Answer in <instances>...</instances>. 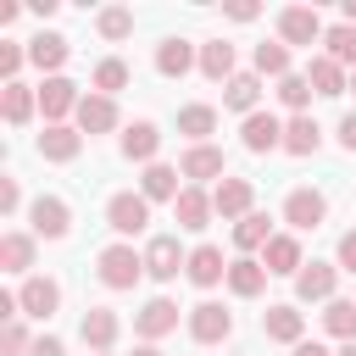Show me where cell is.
<instances>
[{
    "instance_id": "obj_1",
    "label": "cell",
    "mask_w": 356,
    "mask_h": 356,
    "mask_svg": "<svg viewBox=\"0 0 356 356\" xmlns=\"http://www.w3.org/2000/svg\"><path fill=\"white\" fill-rule=\"evenodd\" d=\"M95 273H100L106 289H134V284L145 278V256H139L134 245H106V250L95 256Z\"/></svg>"
},
{
    "instance_id": "obj_2",
    "label": "cell",
    "mask_w": 356,
    "mask_h": 356,
    "mask_svg": "<svg viewBox=\"0 0 356 356\" xmlns=\"http://www.w3.org/2000/svg\"><path fill=\"white\" fill-rule=\"evenodd\" d=\"M323 17H317V6H284L278 11V39L284 44H323Z\"/></svg>"
},
{
    "instance_id": "obj_3",
    "label": "cell",
    "mask_w": 356,
    "mask_h": 356,
    "mask_svg": "<svg viewBox=\"0 0 356 356\" xmlns=\"http://www.w3.org/2000/svg\"><path fill=\"white\" fill-rule=\"evenodd\" d=\"M28 222H33V239H67L72 211H67V200H61V195H39V200L28 206Z\"/></svg>"
},
{
    "instance_id": "obj_4",
    "label": "cell",
    "mask_w": 356,
    "mask_h": 356,
    "mask_svg": "<svg viewBox=\"0 0 356 356\" xmlns=\"http://www.w3.org/2000/svg\"><path fill=\"white\" fill-rule=\"evenodd\" d=\"M239 145H245L250 156L284 150V122H278L273 111H250V117H245V128H239Z\"/></svg>"
},
{
    "instance_id": "obj_5",
    "label": "cell",
    "mask_w": 356,
    "mask_h": 356,
    "mask_svg": "<svg viewBox=\"0 0 356 356\" xmlns=\"http://www.w3.org/2000/svg\"><path fill=\"white\" fill-rule=\"evenodd\" d=\"M106 222H111L117 234H145V222H150V200L134 195V189H122V195L106 200Z\"/></svg>"
},
{
    "instance_id": "obj_6",
    "label": "cell",
    "mask_w": 356,
    "mask_h": 356,
    "mask_svg": "<svg viewBox=\"0 0 356 356\" xmlns=\"http://www.w3.org/2000/svg\"><path fill=\"white\" fill-rule=\"evenodd\" d=\"M178 267H189V256L178 250V239H172V234H156V239L145 245V273H150L156 284H172V278H178Z\"/></svg>"
},
{
    "instance_id": "obj_7",
    "label": "cell",
    "mask_w": 356,
    "mask_h": 356,
    "mask_svg": "<svg viewBox=\"0 0 356 356\" xmlns=\"http://www.w3.org/2000/svg\"><path fill=\"white\" fill-rule=\"evenodd\" d=\"M17 306H22V317L50 323V317H56V306H61V284H56V278H22Z\"/></svg>"
},
{
    "instance_id": "obj_8",
    "label": "cell",
    "mask_w": 356,
    "mask_h": 356,
    "mask_svg": "<svg viewBox=\"0 0 356 356\" xmlns=\"http://www.w3.org/2000/svg\"><path fill=\"white\" fill-rule=\"evenodd\" d=\"M178 328V306L167 300V295H156V300H145L139 312H134V334L145 339V345H156L161 334H172Z\"/></svg>"
},
{
    "instance_id": "obj_9",
    "label": "cell",
    "mask_w": 356,
    "mask_h": 356,
    "mask_svg": "<svg viewBox=\"0 0 356 356\" xmlns=\"http://www.w3.org/2000/svg\"><path fill=\"white\" fill-rule=\"evenodd\" d=\"M78 100H83V95H78V83H72V78H61V72H56V78H44V83H39V111H44V128H50V122H61L67 111H78Z\"/></svg>"
},
{
    "instance_id": "obj_10",
    "label": "cell",
    "mask_w": 356,
    "mask_h": 356,
    "mask_svg": "<svg viewBox=\"0 0 356 356\" xmlns=\"http://www.w3.org/2000/svg\"><path fill=\"white\" fill-rule=\"evenodd\" d=\"M189 334H195L200 345H222V339L234 334V312H222L217 300H200V306L189 312Z\"/></svg>"
},
{
    "instance_id": "obj_11",
    "label": "cell",
    "mask_w": 356,
    "mask_h": 356,
    "mask_svg": "<svg viewBox=\"0 0 356 356\" xmlns=\"http://www.w3.org/2000/svg\"><path fill=\"white\" fill-rule=\"evenodd\" d=\"M78 334H83V345L100 356V350H111V345H117V334H122V317H117L111 306H89V312H83V323H78Z\"/></svg>"
},
{
    "instance_id": "obj_12",
    "label": "cell",
    "mask_w": 356,
    "mask_h": 356,
    "mask_svg": "<svg viewBox=\"0 0 356 356\" xmlns=\"http://www.w3.org/2000/svg\"><path fill=\"white\" fill-rule=\"evenodd\" d=\"M172 217H178V228H189V234H200L211 217H217V206H211V195L200 189V184H184V195L172 200Z\"/></svg>"
},
{
    "instance_id": "obj_13",
    "label": "cell",
    "mask_w": 356,
    "mask_h": 356,
    "mask_svg": "<svg viewBox=\"0 0 356 356\" xmlns=\"http://www.w3.org/2000/svg\"><path fill=\"white\" fill-rule=\"evenodd\" d=\"M334 284H339L334 261H306L295 273V300H334Z\"/></svg>"
},
{
    "instance_id": "obj_14",
    "label": "cell",
    "mask_w": 356,
    "mask_h": 356,
    "mask_svg": "<svg viewBox=\"0 0 356 356\" xmlns=\"http://www.w3.org/2000/svg\"><path fill=\"white\" fill-rule=\"evenodd\" d=\"M250 200H256V184L250 178H222L217 189H211V206H217V217H250Z\"/></svg>"
},
{
    "instance_id": "obj_15",
    "label": "cell",
    "mask_w": 356,
    "mask_h": 356,
    "mask_svg": "<svg viewBox=\"0 0 356 356\" xmlns=\"http://www.w3.org/2000/svg\"><path fill=\"white\" fill-rule=\"evenodd\" d=\"M261 267L273 273V278H295L306 261H300V239L295 234H273L267 239V250H261Z\"/></svg>"
},
{
    "instance_id": "obj_16",
    "label": "cell",
    "mask_w": 356,
    "mask_h": 356,
    "mask_svg": "<svg viewBox=\"0 0 356 356\" xmlns=\"http://www.w3.org/2000/svg\"><path fill=\"white\" fill-rule=\"evenodd\" d=\"M72 117H78V134H111L117 128V100L111 95H83Z\"/></svg>"
},
{
    "instance_id": "obj_17",
    "label": "cell",
    "mask_w": 356,
    "mask_h": 356,
    "mask_svg": "<svg viewBox=\"0 0 356 356\" xmlns=\"http://www.w3.org/2000/svg\"><path fill=\"white\" fill-rule=\"evenodd\" d=\"M222 167H228V161H222V150H217V145H189V150H184V161H178V172H184V178H195V184H206V178H217V184H222V178H228Z\"/></svg>"
},
{
    "instance_id": "obj_18",
    "label": "cell",
    "mask_w": 356,
    "mask_h": 356,
    "mask_svg": "<svg viewBox=\"0 0 356 356\" xmlns=\"http://www.w3.org/2000/svg\"><path fill=\"white\" fill-rule=\"evenodd\" d=\"M323 211H328V200H323L317 189H289V200H284V222H289V228H300V234H306V228H317V222H323Z\"/></svg>"
},
{
    "instance_id": "obj_19",
    "label": "cell",
    "mask_w": 356,
    "mask_h": 356,
    "mask_svg": "<svg viewBox=\"0 0 356 356\" xmlns=\"http://www.w3.org/2000/svg\"><path fill=\"white\" fill-rule=\"evenodd\" d=\"M184 273H189V284H200V289H217V284L228 278V261H222V250H217V245H195Z\"/></svg>"
},
{
    "instance_id": "obj_20",
    "label": "cell",
    "mask_w": 356,
    "mask_h": 356,
    "mask_svg": "<svg viewBox=\"0 0 356 356\" xmlns=\"http://www.w3.org/2000/svg\"><path fill=\"white\" fill-rule=\"evenodd\" d=\"M189 67H200V56H195V44H189V39H178V33H172V39H161V44H156V72H161V78H184Z\"/></svg>"
},
{
    "instance_id": "obj_21",
    "label": "cell",
    "mask_w": 356,
    "mask_h": 356,
    "mask_svg": "<svg viewBox=\"0 0 356 356\" xmlns=\"http://www.w3.org/2000/svg\"><path fill=\"white\" fill-rule=\"evenodd\" d=\"M78 150H83V134L67 128V122H50V128L39 134V156H44V161H78Z\"/></svg>"
},
{
    "instance_id": "obj_22",
    "label": "cell",
    "mask_w": 356,
    "mask_h": 356,
    "mask_svg": "<svg viewBox=\"0 0 356 356\" xmlns=\"http://www.w3.org/2000/svg\"><path fill=\"white\" fill-rule=\"evenodd\" d=\"M178 178H184L178 167L150 161V167H145V178H139V195H145L150 206H156V200H178V195H184V184H178Z\"/></svg>"
},
{
    "instance_id": "obj_23",
    "label": "cell",
    "mask_w": 356,
    "mask_h": 356,
    "mask_svg": "<svg viewBox=\"0 0 356 356\" xmlns=\"http://www.w3.org/2000/svg\"><path fill=\"white\" fill-rule=\"evenodd\" d=\"M267 278H273V273H267L256 256H234V261H228V289H234L239 300L261 295V289H267Z\"/></svg>"
},
{
    "instance_id": "obj_24",
    "label": "cell",
    "mask_w": 356,
    "mask_h": 356,
    "mask_svg": "<svg viewBox=\"0 0 356 356\" xmlns=\"http://www.w3.org/2000/svg\"><path fill=\"white\" fill-rule=\"evenodd\" d=\"M261 334H267V339H278V345H300L306 317H300L295 306H267V312H261Z\"/></svg>"
},
{
    "instance_id": "obj_25",
    "label": "cell",
    "mask_w": 356,
    "mask_h": 356,
    "mask_svg": "<svg viewBox=\"0 0 356 356\" xmlns=\"http://www.w3.org/2000/svg\"><path fill=\"white\" fill-rule=\"evenodd\" d=\"M67 56H72V44H67L61 33H33V39H28V61H33L39 72H50V78H56V67H61Z\"/></svg>"
},
{
    "instance_id": "obj_26",
    "label": "cell",
    "mask_w": 356,
    "mask_h": 356,
    "mask_svg": "<svg viewBox=\"0 0 356 356\" xmlns=\"http://www.w3.org/2000/svg\"><path fill=\"white\" fill-rule=\"evenodd\" d=\"M306 83H312V95H328V100L350 89L345 67H339V61H328V56H312V67H306Z\"/></svg>"
},
{
    "instance_id": "obj_27",
    "label": "cell",
    "mask_w": 356,
    "mask_h": 356,
    "mask_svg": "<svg viewBox=\"0 0 356 356\" xmlns=\"http://www.w3.org/2000/svg\"><path fill=\"white\" fill-rule=\"evenodd\" d=\"M256 100H261V78H256V67H250V72H234V78L222 83V106H228V111H245V117H250Z\"/></svg>"
},
{
    "instance_id": "obj_28",
    "label": "cell",
    "mask_w": 356,
    "mask_h": 356,
    "mask_svg": "<svg viewBox=\"0 0 356 356\" xmlns=\"http://www.w3.org/2000/svg\"><path fill=\"white\" fill-rule=\"evenodd\" d=\"M33 111H39V89H28V83H6V89H0V117H6L11 128H22Z\"/></svg>"
},
{
    "instance_id": "obj_29",
    "label": "cell",
    "mask_w": 356,
    "mask_h": 356,
    "mask_svg": "<svg viewBox=\"0 0 356 356\" xmlns=\"http://www.w3.org/2000/svg\"><path fill=\"white\" fill-rule=\"evenodd\" d=\"M200 72H206L211 83H228V78H234V44H228V39H206V44H200Z\"/></svg>"
},
{
    "instance_id": "obj_30",
    "label": "cell",
    "mask_w": 356,
    "mask_h": 356,
    "mask_svg": "<svg viewBox=\"0 0 356 356\" xmlns=\"http://www.w3.org/2000/svg\"><path fill=\"white\" fill-rule=\"evenodd\" d=\"M156 150H161V128L156 122H134L122 134V156L128 161H156Z\"/></svg>"
},
{
    "instance_id": "obj_31",
    "label": "cell",
    "mask_w": 356,
    "mask_h": 356,
    "mask_svg": "<svg viewBox=\"0 0 356 356\" xmlns=\"http://www.w3.org/2000/svg\"><path fill=\"white\" fill-rule=\"evenodd\" d=\"M317 145H323V128H317L312 117H289V122H284V150H289V156H312Z\"/></svg>"
},
{
    "instance_id": "obj_32",
    "label": "cell",
    "mask_w": 356,
    "mask_h": 356,
    "mask_svg": "<svg viewBox=\"0 0 356 356\" xmlns=\"http://www.w3.org/2000/svg\"><path fill=\"white\" fill-rule=\"evenodd\" d=\"M267 239H273V222H267V211H250V217H239L234 222V245L250 256V250H267Z\"/></svg>"
},
{
    "instance_id": "obj_33",
    "label": "cell",
    "mask_w": 356,
    "mask_h": 356,
    "mask_svg": "<svg viewBox=\"0 0 356 356\" xmlns=\"http://www.w3.org/2000/svg\"><path fill=\"white\" fill-rule=\"evenodd\" d=\"M256 78H289V44L284 39H261L256 44Z\"/></svg>"
},
{
    "instance_id": "obj_34",
    "label": "cell",
    "mask_w": 356,
    "mask_h": 356,
    "mask_svg": "<svg viewBox=\"0 0 356 356\" xmlns=\"http://www.w3.org/2000/svg\"><path fill=\"white\" fill-rule=\"evenodd\" d=\"M211 128H217V106H184V111H178V134H184V139L206 145Z\"/></svg>"
},
{
    "instance_id": "obj_35",
    "label": "cell",
    "mask_w": 356,
    "mask_h": 356,
    "mask_svg": "<svg viewBox=\"0 0 356 356\" xmlns=\"http://www.w3.org/2000/svg\"><path fill=\"white\" fill-rule=\"evenodd\" d=\"M0 267L6 273H28L33 267V234H6L0 239Z\"/></svg>"
},
{
    "instance_id": "obj_36",
    "label": "cell",
    "mask_w": 356,
    "mask_h": 356,
    "mask_svg": "<svg viewBox=\"0 0 356 356\" xmlns=\"http://www.w3.org/2000/svg\"><path fill=\"white\" fill-rule=\"evenodd\" d=\"M323 44H328V61H339V67H350V72H356V28H350V22L328 28V33H323Z\"/></svg>"
},
{
    "instance_id": "obj_37",
    "label": "cell",
    "mask_w": 356,
    "mask_h": 356,
    "mask_svg": "<svg viewBox=\"0 0 356 356\" xmlns=\"http://www.w3.org/2000/svg\"><path fill=\"white\" fill-rule=\"evenodd\" d=\"M323 328H328L334 339H356V300H328Z\"/></svg>"
},
{
    "instance_id": "obj_38",
    "label": "cell",
    "mask_w": 356,
    "mask_h": 356,
    "mask_svg": "<svg viewBox=\"0 0 356 356\" xmlns=\"http://www.w3.org/2000/svg\"><path fill=\"white\" fill-rule=\"evenodd\" d=\"M95 28H100V39H111V44H117V39H128V33H134V11H128V6H106V11L95 17Z\"/></svg>"
},
{
    "instance_id": "obj_39",
    "label": "cell",
    "mask_w": 356,
    "mask_h": 356,
    "mask_svg": "<svg viewBox=\"0 0 356 356\" xmlns=\"http://www.w3.org/2000/svg\"><path fill=\"white\" fill-rule=\"evenodd\" d=\"M278 100H284L295 117H306V106H312V83H306V72H289V78H278Z\"/></svg>"
},
{
    "instance_id": "obj_40",
    "label": "cell",
    "mask_w": 356,
    "mask_h": 356,
    "mask_svg": "<svg viewBox=\"0 0 356 356\" xmlns=\"http://www.w3.org/2000/svg\"><path fill=\"white\" fill-rule=\"evenodd\" d=\"M117 89H128V61L106 56V61L95 67V95H117Z\"/></svg>"
},
{
    "instance_id": "obj_41",
    "label": "cell",
    "mask_w": 356,
    "mask_h": 356,
    "mask_svg": "<svg viewBox=\"0 0 356 356\" xmlns=\"http://www.w3.org/2000/svg\"><path fill=\"white\" fill-rule=\"evenodd\" d=\"M28 350H33L28 328H22V323H6V334H0V356H28Z\"/></svg>"
},
{
    "instance_id": "obj_42",
    "label": "cell",
    "mask_w": 356,
    "mask_h": 356,
    "mask_svg": "<svg viewBox=\"0 0 356 356\" xmlns=\"http://www.w3.org/2000/svg\"><path fill=\"white\" fill-rule=\"evenodd\" d=\"M22 61H28V50L6 39V44H0V78H6V83H17V67H22Z\"/></svg>"
},
{
    "instance_id": "obj_43",
    "label": "cell",
    "mask_w": 356,
    "mask_h": 356,
    "mask_svg": "<svg viewBox=\"0 0 356 356\" xmlns=\"http://www.w3.org/2000/svg\"><path fill=\"white\" fill-rule=\"evenodd\" d=\"M17 206H22V189H17V178H0V211L11 217Z\"/></svg>"
},
{
    "instance_id": "obj_44",
    "label": "cell",
    "mask_w": 356,
    "mask_h": 356,
    "mask_svg": "<svg viewBox=\"0 0 356 356\" xmlns=\"http://www.w3.org/2000/svg\"><path fill=\"white\" fill-rule=\"evenodd\" d=\"M339 267H345V273H356V228H350V234H339Z\"/></svg>"
},
{
    "instance_id": "obj_45",
    "label": "cell",
    "mask_w": 356,
    "mask_h": 356,
    "mask_svg": "<svg viewBox=\"0 0 356 356\" xmlns=\"http://www.w3.org/2000/svg\"><path fill=\"white\" fill-rule=\"evenodd\" d=\"M339 145L356 156V111H345V117H339Z\"/></svg>"
},
{
    "instance_id": "obj_46",
    "label": "cell",
    "mask_w": 356,
    "mask_h": 356,
    "mask_svg": "<svg viewBox=\"0 0 356 356\" xmlns=\"http://www.w3.org/2000/svg\"><path fill=\"white\" fill-rule=\"evenodd\" d=\"M28 356H67V350H61V339H50V334H39V339H33V350H28Z\"/></svg>"
},
{
    "instance_id": "obj_47",
    "label": "cell",
    "mask_w": 356,
    "mask_h": 356,
    "mask_svg": "<svg viewBox=\"0 0 356 356\" xmlns=\"http://www.w3.org/2000/svg\"><path fill=\"white\" fill-rule=\"evenodd\" d=\"M228 17H234V22H256V6H245V0H239V6H228Z\"/></svg>"
},
{
    "instance_id": "obj_48",
    "label": "cell",
    "mask_w": 356,
    "mask_h": 356,
    "mask_svg": "<svg viewBox=\"0 0 356 356\" xmlns=\"http://www.w3.org/2000/svg\"><path fill=\"white\" fill-rule=\"evenodd\" d=\"M295 356H328V350H323L317 339H300V345H295Z\"/></svg>"
},
{
    "instance_id": "obj_49",
    "label": "cell",
    "mask_w": 356,
    "mask_h": 356,
    "mask_svg": "<svg viewBox=\"0 0 356 356\" xmlns=\"http://www.w3.org/2000/svg\"><path fill=\"white\" fill-rule=\"evenodd\" d=\"M345 22H350V28H356V0H345Z\"/></svg>"
},
{
    "instance_id": "obj_50",
    "label": "cell",
    "mask_w": 356,
    "mask_h": 356,
    "mask_svg": "<svg viewBox=\"0 0 356 356\" xmlns=\"http://www.w3.org/2000/svg\"><path fill=\"white\" fill-rule=\"evenodd\" d=\"M334 356H356V339H345V345H339V350H334Z\"/></svg>"
},
{
    "instance_id": "obj_51",
    "label": "cell",
    "mask_w": 356,
    "mask_h": 356,
    "mask_svg": "<svg viewBox=\"0 0 356 356\" xmlns=\"http://www.w3.org/2000/svg\"><path fill=\"white\" fill-rule=\"evenodd\" d=\"M134 356H161V350H156V345H139V350H134Z\"/></svg>"
},
{
    "instance_id": "obj_52",
    "label": "cell",
    "mask_w": 356,
    "mask_h": 356,
    "mask_svg": "<svg viewBox=\"0 0 356 356\" xmlns=\"http://www.w3.org/2000/svg\"><path fill=\"white\" fill-rule=\"evenodd\" d=\"M350 89H356V72H350Z\"/></svg>"
},
{
    "instance_id": "obj_53",
    "label": "cell",
    "mask_w": 356,
    "mask_h": 356,
    "mask_svg": "<svg viewBox=\"0 0 356 356\" xmlns=\"http://www.w3.org/2000/svg\"><path fill=\"white\" fill-rule=\"evenodd\" d=\"M100 356H111V350H100Z\"/></svg>"
}]
</instances>
